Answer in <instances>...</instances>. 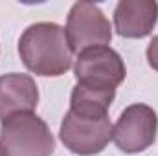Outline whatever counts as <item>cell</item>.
<instances>
[{"mask_svg":"<svg viewBox=\"0 0 158 156\" xmlns=\"http://www.w3.org/2000/svg\"><path fill=\"white\" fill-rule=\"evenodd\" d=\"M72 48L63 26L35 22L19 39V55L24 66L42 77H59L72 68Z\"/></svg>","mask_w":158,"mask_h":156,"instance_id":"cell-1","label":"cell"},{"mask_svg":"<svg viewBox=\"0 0 158 156\" xmlns=\"http://www.w3.org/2000/svg\"><path fill=\"white\" fill-rule=\"evenodd\" d=\"M0 143L7 156H52L55 140L37 114H17L2 121Z\"/></svg>","mask_w":158,"mask_h":156,"instance_id":"cell-2","label":"cell"},{"mask_svg":"<svg viewBox=\"0 0 158 156\" xmlns=\"http://www.w3.org/2000/svg\"><path fill=\"white\" fill-rule=\"evenodd\" d=\"M74 76L77 84L116 90L125 81L127 66L116 50L110 46H94L83 50L76 59Z\"/></svg>","mask_w":158,"mask_h":156,"instance_id":"cell-3","label":"cell"},{"mask_svg":"<svg viewBox=\"0 0 158 156\" xmlns=\"http://www.w3.org/2000/svg\"><path fill=\"white\" fill-rule=\"evenodd\" d=\"M66 39L72 51L81 53L86 48L109 46L112 40V26L99 6L92 2H76L66 17Z\"/></svg>","mask_w":158,"mask_h":156,"instance_id":"cell-4","label":"cell"},{"mask_svg":"<svg viewBox=\"0 0 158 156\" xmlns=\"http://www.w3.org/2000/svg\"><path fill=\"white\" fill-rule=\"evenodd\" d=\"M158 116L153 107L143 103L129 105L112 127V140L119 151L127 154L143 153L155 143Z\"/></svg>","mask_w":158,"mask_h":156,"instance_id":"cell-5","label":"cell"},{"mask_svg":"<svg viewBox=\"0 0 158 156\" xmlns=\"http://www.w3.org/2000/svg\"><path fill=\"white\" fill-rule=\"evenodd\" d=\"M59 138L70 153L79 156H94L103 153L112 140V125L109 117L86 119L68 110L61 121Z\"/></svg>","mask_w":158,"mask_h":156,"instance_id":"cell-6","label":"cell"},{"mask_svg":"<svg viewBox=\"0 0 158 156\" xmlns=\"http://www.w3.org/2000/svg\"><path fill=\"white\" fill-rule=\"evenodd\" d=\"M158 22L155 0H119L114 9V30L125 39H143L153 33Z\"/></svg>","mask_w":158,"mask_h":156,"instance_id":"cell-7","label":"cell"},{"mask_svg":"<svg viewBox=\"0 0 158 156\" xmlns=\"http://www.w3.org/2000/svg\"><path fill=\"white\" fill-rule=\"evenodd\" d=\"M39 88L28 74L0 76V121L17 114H28L37 109Z\"/></svg>","mask_w":158,"mask_h":156,"instance_id":"cell-8","label":"cell"},{"mask_svg":"<svg viewBox=\"0 0 158 156\" xmlns=\"http://www.w3.org/2000/svg\"><path fill=\"white\" fill-rule=\"evenodd\" d=\"M116 97V90H103L76 84L70 94V112L86 119L109 117V109Z\"/></svg>","mask_w":158,"mask_h":156,"instance_id":"cell-9","label":"cell"},{"mask_svg":"<svg viewBox=\"0 0 158 156\" xmlns=\"http://www.w3.org/2000/svg\"><path fill=\"white\" fill-rule=\"evenodd\" d=\"M145 55H147V63H149V66L158 72V35L156 37H153V40L149 42Z\"/></svg>","mask_w":158,"mask_h":156,"instance_id":"cell-10","label":"cell"},{"mask_svg":"<svg viewBox=\"0 0 158 156\" xmlns=\"http://www.w3.org/2000/svg\"><path fill=\"white\" fill-rule=\"evenodd\" d=\"M0 156H7V153H6V149L2 147V143H0Z\"/></svg>","mask_w":158,"mask_h":156,"instance_id":"cell-11","label":"cell"}]
</instances>
